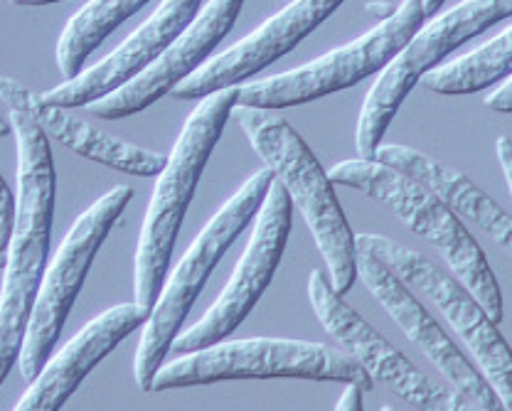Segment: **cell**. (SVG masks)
<instances>
[{"label": "cell", "instance_id": "6da1fadb", "mask_svg": "<svg viewBox=\"0 0 512 411\" xmlns=\"http://www.w3.org/2000/svg\"><path fill=\"white\" fill-rule=\"evenodd\" d=\"M0 101L8 106L10 131L15 133L18 143L15 220L5 247V276L0 288V384H3L10 370L18 365L32 303L47 269L52 222H55L57 175L50 138L45 136V131L18 101L8 96Z\"/></svg>", "mask_w": 512, "mask_h": 411}, {"label": "cell", "instance_id": "7a4b0ae2", "mask_svg": "<svg viewBox=\"0 0 512 411\" xmlns=\"http://www.w3.org/2000/svg\"><path fill=\"white\" fill-rule=\"evenodd\" d=\"M232 116L276 183L284 185L291 205L298 207L328 266L330 286L345 296L357 279V247L355 234L335 195L333 180L328 178L301 133L281 114L237 104Z\"/></svg>", "mask_w": 512, "mask_h": 411}, {"label": "cell", "instance_id": "3957f363", "mask_svg": "<svg viewBox=\"0 0 512 411\" xmlns=\"http://www.w3.org/2000/svg\"><path fill=\"white\" fill-rule=\"evenodd\" d=\"M239 87H224L202 96L175 141L173 151L156 175L158 183L138 237L133 261V296L141 306L153 308L165 274L170 269L175 242L188 207L200 185L205 165L220 143L232 109L237 106Z\"/></svg>", "mask_w": 512, "mask_h": 411}, {"label": "cell", "instance_id": "277c9868", "mask_svg": "<svg viewBox=\"0 0 512 411\" xmlns=\"http://www.w3.org/2000/svg\"><path fill=\"white\" fill-rule=\"evenodd\" d=\"M333 185H345L382 202L397 220L444 256L448 271L476 296L493 323L503 320V293L483 249L466 224L429 190L389 165L370 158H352L328 173Z\"/></svg>", "mask_w": 512, "mask_h": 411}, {"label": "cell", "instance_id": "5b68a950", "mask_svg": "<svg viewBox=\"0 0 512 411\" xmlns=\"http://www.w3.org/2000/svg\"><path fill=\"white\" fill-rule=\"evenodd\" d=\"M229 380H311L360 384L370 392V375L350 352L328 343L288 338H247L185 352L178 360L160 365L151 392L207 387Z\"/></svg>", "mask_w": 512, "mask_h": 411}, {"label": "cell", "instance_id": "8992f818", "mask_svg": "<svg viewBox=\"0 0 512 411\" xmlns=\"http://www.w3.org/2000/svg\"><path fill=\"white\" fill-rule=\"evenodd\" d=\"M271 183H274V175L269 168L256 170L252 178L224 202L222 210L205 224V229L197 234L188 252L178 261L168 284L160 288L151 316L143 325L141 343H138L136 360H133V377H136L138 389L151 392L153 375L168 357L175 335L185 325V318L190 316L192 306L200 298L202 288L207 286L222 256L256 217Z\"/></svg>", "mask_w": 512, "mask_h": 411}, {"label": "cell", "instance_id": "52a82bcc", "mask_svg": "<svg viewBox=\"0 0 512 411\" xmlns=\"http://www.w3.org/2000/svg\"><path fill=\"white\" fill-rule=\"evenodd\" d=\"M510 15L512 0H461L451 10L436 15L431 23L421 25L404 42L402 50L380 69V79L362 104L355 128V146L360 158L372 160V153L382 143L399 106L429 69L444 62L463 42L503 23Z\"/></svg>", "mask_w": 512, "mask_h": 411}, {"label": "cell", "instance_id": "ba28073f", "mask_svg": "<svg viewBox=\"0 0 512 411\" xmlns=\"http://www.w3.org/2000/svg\"><path fill=\"white\" fill-rule=\"evenodd\" d=\"M355 247L365 249L382 261L407 288H416L429 298L461 343L471 350L480 375L493 387L503 411H512V357L498 323L490 320L471 291L444 266L419 249L397 244L384 234H357Z\"/></svg>", "mask_w": 512, "mask_h": 411}, {"label": "cell", "instance_id": "9c48e42d", "mask_svg": "<svg viewBox=\"0 0 512 411\" xmlns=\"http://www.w3.org/2000/svg\"><path fill=\"white\" fill-rule=\"evenodd\" d=\"M131 200L133 190L126 185H116L106 195H101L89 210H84L74 220L67 237L62 239L55 259L42 274L28 328L23 335V345H20L18 365L25 382L35 380L37 372L42 370L47 357L55 350L101 244L106 242V237L114 229V224L121 220Z\"/></svg>", "mask_w": 512, "mask_h": 411}, {"label": "cell", "instance_id": "30bf717a", "mask_svg": "<svg viewBox=\"0 0 512 411\" xmlns=\"http://www.w3.org/2000/svg\"><path fill=\"white\" fill-rule=\"evenodd\" d=\"M424 20L421 0H402V5L392 10V15H387L377 28L367 30L348 45L291 72L239 87L237 104L281 111L355 87L362 79L380 72L402 50L404 42L424 25Z\"/></svg>", "mask_w": 512, "mask_h": 411}, {"label": "cell", "instance_id": "8fae6325", "mask_svg": "<svg viewBox=\"0 0 512 411\" xmlns=\"http://www.w3.org/2000/svg\"><path fill=\"white\" fill-rule=\"evenodd\" d=\"M308 301H311L313 313H316L325 333L360 362V367L370 375L372 382H380L387 389H392L397 397L412 404L414 409L473 411L461 394L431 380L404 352L394 348L380 330L372 328L355 308L348 306L345 298L330 286L323 271L316 269L308 276Z\"/></svg>", "mask_w": 512, "mask_h": 411}, {"label": "cell", "instance_id": "7c38bea8", "mask_svg": "<svg viewBox=\"0 0 512 411\" xmlns=\"http://www.w3.org/2000/svg\"><path fill=\"white\" fill-rule=\"evenodd\" d=\"M291 215V197L284 185L274 180L256 212V227L229 284L224 286L220 298L212 303L205 316L185 333L175 335L170 350L185 355V352L210 348L220 340H227L247 320L274 281L288 234H291Z\"/></svg>", "mask_w": 512, "mask_h": 411}, {"label": "cell", "instance_id": "4fadbf2b", "mask_svg": "<svg viewBox=\"0 0 512 411\" xmlns=\"http://www.w3.org/2000/svg\"><path fill=\"white\" fill-rule=\"evenodd\" d=\"M357 276L375 301L387 311V316L402 328V333L426 355V360L444 375L448 387L461 394L476 411H498L500 399L493 387L485 382L480 370L456 348L448 333L436 323L434 316L414 298L407 288L377 256L357 249Z\"/></svg>", "mask_w": 512, "mask_h": 411}, {"label": "cell", "instance_id": "5bb4252c", "mask_svg": "<svg viewBox=\"0 0 512 411\" xmlns=\"http://www.w3.org/2000/svg\"><path fill=\"white\" fill-rule=\"evenodd\" d=\"M242 5L244 0H210L138 77L92 101L87 109L104 121H119L146 111L210 60L217 45L237 23Z\"/></svg>", "mask_w": 512, "mask_h": 411}, {"label": "cell", "instance_id": "9a60e30c", "mask_svg": "<svg viewBox=\"0 0 512 411\" xmlns=\"http://www.w3.org/2000/svg\"><path fill=\"white\" fill-rule=\"evenodd\" d=\"M345 0H291L281 13L259 25L215 60H207L173 89L175 99H202L224 87H237L256 72L286 57L303 37L323 25Z\"/></svg>", "mask_w": 512, "mask_h": 411}, {"label": "cell", "instance_id": "2e32d148", "mask_svg": "<svg viewBox=\"0 0 512 411\" xmlns=\"http://www.w3.org/2000/svg\"><path fill=\"white\" fill-rule=\"evenodd\" d=\"M200 3L202 0H163L156 13L141 28L133 30L109 57L94 67L82 69L77 77L64 79L60 87L40 94V101L64 109H79L116 92L138 77L185 30V25L200 10Z\"/></svg>", "mask_w": 512, "mask_h": 411}, {"label": "cell", "instance_id": "e0dca14e", "mask_svg": "<svg viewBox=\"0 0 512 411\" xmlns=\"http://www.w3.org/2000/svg\"><path fill=\"white\" fill-rule=\"evenodd\" d=\"M151 308L138 301L121 303L109 308L101 316L89 320L57 355L47 357L37 377L28 382V392L18 399V411H57L69 402L74 392L82 387L89 372L111 355L114 348L141 325H146Z\"/></svg>", "mask_w": 512, "mask_h": 411}, {"label": "cell", "instance_id": "ac0fdd59", "mask_svg": "<svg viewBox=\"0 0 512 411\" xmlns=\"http://www.w3.org/2000/svg\"><path fill=\"white\" fill-rule=\"evenodd\" d=\"M5 96L28 109V114L45 131L47 138H55L57 143H62L77 156L94 160V163L106 165L111 170L136 175V178H156L168 160L165 153L148 151V148L121 141V138L101 131L82 116L72 114V109L45 104V101H40V94L20 84L18 79L0 74V99H5Z\"/></svg>", "mask_w": 512, "mask_h": 411}, {"label": "cell", "instance_id": "d6986e66", "mask_svg": "<svg viewBox=\"0 0 512 411\" xmlns=\"http://www.w3.org/2000/svg\"><path fill=\"white\" fill-rule=\"evenodd\" d=\"M372 160L412 178L421 188L429 190L436 200L444 202L448 210L456 212L458 217H466L468 222L490 234L505 254L512 252L510 212L500 207L493 197L485 195L478 185H473L468 175L448 165L446 160L421 153L416 148L399 146V143H384V146L380 143L372 153Z\"/></svg>", "mask_w": 512, "mask_h": 411}, {"label": "cell", "instance_id": "ffe728a7", "mask_svg": "<svg viewBox=\"0 0 512 411\" xmlns=\"http://www.w3.org/2000/svg\"><path fill=\"white\" fill-rule=\"evenodd\" d=\"M148 3L151 0H89L69 18L57 42V67L62 77H77L96 47Z\"/></svg>", "mask_w": 512, "mask_h": 411}, {"label": "cell", "instance_id": "44dd1931", "mask_svg": "<svg viewBox=\"0 0 512 411\" xmlns=\"http://www.w3.org/2000/svg\"><path fill=\"white\" fill-rule=\"evenodd\" d=\"M512 30L505 28L493 40L480 45L478 50L468 52V55L456 57L451 62L436 64L434 69L419 79V84L429 92L441 96H461V94H476L483 89L493 87L500 79L510 77V45Z\"/></svg>", "mask_w": 512, "mask_h": 411}, {"label": "cell", "instance_id": "7402d4cb", "mask_svg": "<svg viewBox=\"0 0 512 411\" xmlns=\"http://www.w3.org/2000/svg\"><path fill=\"white\" fill-rule=\"evenodd\" d=\"M15 220V195L0 175V252H5Z\"/></svg>", "mask_w": 512, "mask_h": 411}, {"label": "cell", "instance_id": "603a6c76", "mask_svg": "<svg viewBox=\"0 0 512 411\" xmlns=\"http://www.w3.org/2000/svg\"><path fill=\"white\" fill-rule=\"evenodd\" d=\"M485 106L498 114H510L512 111V79L505 77L500 79V87L493 94L485 96Z\"/></svg>", "mask_w": 512, "mask_h": 411}, {"label": "cell", "instance_id": "cb8c5ba5", "mask_svg": "<svg viewBox=\"0 0 512 411\" xmlns=\"http://www.w3.org/2000/svg\"><path fill=\"white\" fill-rule=\"evenodd\" d=\"M495 153H498L500 168H503L505 185L512 188V141H510V136H500L498 141H495Z\"/></svg>", "mask_w": 512, "mask_h": 411}, {"label": "cell", "instance_id": "d4e9b609", "mask_svg": "<svg viewBox=\"0 0 512 411\" xmlns=\"http://www.w3.org/2000/svg\"><path fill=\"white\" fill-rule=\"evenodd\" d=\"M335 409H338V411H350V409L362 411V409H365V404H362V387H360V384L348 382L343 397L335 402Z\"/></svg>", "mask_w": 512, "mask_h": 411}, {"label": "cell", "instance_id": "484cf974", "mask_svg": "<svg viewBox=\"0 0 512 411\" xmlns=\"http://www.w3.org/2000/svg\"><path fill=\"white\" fill-rule=\"evenodd\" d=\"M446 0H421V8H424V15H434L439 13L441 5H444Z\"/></svg>", "mask_w": 512, "mask_h": 411}, {"label": "cell", "instance_id": "4316f807", "mask_svg": "<svg viewBox=\"0 0 512 411\" xmlns=\"http://www.w3.org/2000/svg\"><path fill=\"white\" fill-rule=\"evenodd\" d=\"M13 5H23V8H35V5H52L62 3V0H10Z\"/></svg>", "mask_w": 512, "mask_h": 411}, {"label": "cell", "instance_id": "83f0119b", "mask_svg": "<svg viewBox=\"0 0 512 411\" xmlns=\"http://www.w3.org/2000/svg\"><path fill=\"white\" fill-rule=\"evenodd\" d=\"M10 121L8 119H3V116H0V136H10Z\"/></svg>", "mask_w": 512, "mask_h": 411}, {"label": "cell", "instance_id": "f1b7e54d", "mask_svg": "<svg viewBox=\"0 0 512 411\" xmlns=\"http://www.w3.org/2000/svg\"><path fill=\"white\" fill-rule=\"evenodd\" d=\"M5 266V252H0V269Z\"/></svg>", "mask_w": 512, "mask_h": 411}]
</instances>
